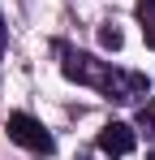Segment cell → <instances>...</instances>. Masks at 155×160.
Listing matches in <instances>:
<instances>
[{
    "mask_svg": "<svg viewBox=\"0 0 155 160\" xmlns=\"http://www.w3.org/2000/svg\"><path fill=\"white\" fill-rule=\"evenodd\" d=\"M60 69H65L69 82H82V87H95L99 91L103 78L112 74V61H99V56H91V52H78V48H65L60 43Z\"/></svg>",
    "mask_w": 155,
    "mask_h": 160,
    "instance_id": "cell-1",
    "label": "cell"
},
{
    "mask_svg": "<svg viewBox=\"0 0 155 160\" xmlns=\"http://www.w3.org/2000/svg\"><path fill=\"white\" fill-rule=\"evenodd\" d=\"M134 147H138V134L125 121H108L99 130V152H108V156H129Z\"/></svg>",
    "mask_w": 155,
    "mask_h": 160,
    "instance_id": "cell-4",
    "label": "cell"
},
{
    "mask_svg": "<svg viewBox=\"0 0 155 160\" xmlns=\"http://www.w3.org/2000/svg\"><path fill=\"white\" fill-rule=\"evenodd\" d=\"M99 95H108L112 104H142L147 95H151V78L147 74H134V69H116L112 65V74L103 78Z\"/></svg>",
    "mask_w": 155,
    "mask_h": 160,
    "instance_id": "cell-2",
    "label": "cell"
},
{
    "mask_svg": "<svg viewBox=\"0 0 155 160\" xmlns=\"http://www.w3.org/2000/svg\"><path fill=\"white\" fill-rule=\"evenodd\" d=\"M138 126L147 134H155V100H142V108H138Z\"/></svg>",
    "mask_w": 155,
    "mask_h": 160,
    "instance_id": "cell-7",
    "label": "cell"
},
{
    "mask_svg": "<svg viewBox=\"0 0 155 160\" xmlns=\"http://www.w3.org/2000/svg\"><path fill=\"white\" fill-rule=\"evenodd\" d=\"M78 160H112L108 152H86V156H78Z\"/></svg>",
    "mask_w": 155,
    "mask_h": 160,
    "instance_id": "cell-8",
    "label": "cell"
},
{
    "mask_svg": "<svg viewBox=\"0 0 155 160\" xmlns=\"http://www.w3.org/2000/svg\"><path fill=\"white\" fill-rule=\"evenodd\" d=\"M138 22H142L147 48H155V0H138Z\"/></svg>",
    "mask_w": 155,
    "mask_h": 160,
    "instance_id": "cell-5",
    "label": "cell"
},
{
    "mask_svg": "<svg viewBox=\"0 0 155 160\" xmlns=\"http://www.w3.org/2000/svg\"><path fill=\"white\" fill-rule=\"evenodd\" d=\"M99 43H103V48H108V52H116V48H121L125 39H121V30H116V26H112V22H108V26H99Z\"/></svg>",
    "mask_w": 155,
    "mask_h": 160,
    "instance_id": "cell-6",
    "label": "cell"
},
{
    "mask_svg": "<svg viewBox=\"0 0 155 160\" xmlns=\"http://www.w3.org/2000/svg\"><path fill=\"white\" fill-rule=\"evenodd\" d=\"M4 39H9V35H4V13H0V52H4Z\"/></svg>",
    "mask_w": 155,
    "mask_h": 160,
    "instance_id": "cell-9",
    "label": "cell"
},
{
    "mask_svg": "<svg viewBox=\"0 0 155 160\" xmlns=\"http://www.w3.org/2000/svg\"><path fill=\"white\" fill-rule=\"evenodd\" d=\"M4 130H9V138L17 143V147H26V152H39V156H52V134L43 130V121H35L30 112H9V121H4Z\"/></svg>",
    "mask_w": 155,
    "mask_h": 160,
    "instance_id": "cell-3",
    "label": "cell"
},
{
    "mask_svg": "<svg viewBox=\"0 0 155 160\" xmlns=\"http://www.w3.org/2000/svg\"><path fill=\"white\" fill-rule=\"evenodd\" d=\"M147 160H155V152H151V156H147Z\"/></svg>",
    "mask_w": 155,
    "mask_h": 160,
    "instance_id": "cell-10",
    "label": "cell"
}]
</instances>
